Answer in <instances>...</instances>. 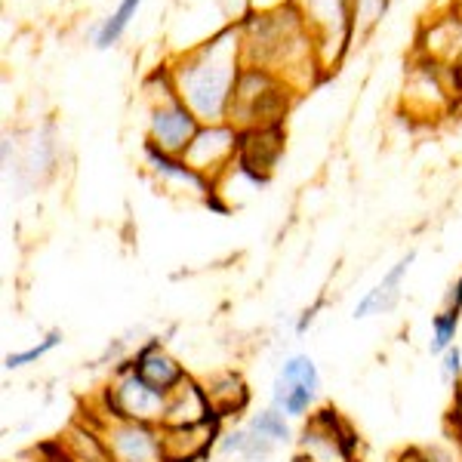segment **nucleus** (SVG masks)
I'll return each instance as SVG.
<instances>
[{"instance_id":"5","label":"nucleus","mask_w":462,"mask_h":462,"mask_svg":"<svg viewBox=\"0 0 462 462\" xmlns=\"http://www.w3.org/2000/svg\"><path fill=\"white\" fill-rule=\"evenodd\" d=\"M296 462H357V435L339 410L320 407L296 438Z\"/></svg>"},{"instance_id":"20","label":"nucleus","mask_w":462,"mask_h":462,"mask_svg":"<svg viewBox=\"0 0 462 462\" xmlns=\"http://www.w3.org/2000/svg\"><path fill=\"white\" fill-rule=\"evenodd\" d=\"M139 6H143V0H121V4H117V10L111 13V16L99 25V32H96V50H111V47H115V43L126 34L130 22L136 19Z\"/></svg>"},{"instance_id":"30","label":"nucleus","mask_w":462,"mask_h":462,"mask_svg":"<svg viewBox=\"0 0 462 462\" xmlns=\"http://www.w3.org/2000/svg\"><path fill=\"white\" fill-rule=\"evenodd\" d=\"M394 462H429L426 453H422V447H404V450L394 457Z\"/></svg>"},{"instance_id":"9","label":"nucleus","mask_w":462,"mask_h":462,"mask_svg":"<svg viewBox=\"0 0 462 462\" xmlns=\"http://www.w3.org/2000/svg\"><path fill=\"white\" fill-rule=\"evenodd\" d=\"M145 154V167L148 173L158 179V185L163 191H170V195H185V198H198V200H207L210 204L216 185L210 179H204L198 173V170H191L185 158H179V154H167L161 152V148L148 145L143 148Z\"/></svg>"},{"instance_id":"16","label":"nucleus","mask_w":462,"mask_h":462,"mask_svg":"<svg viewBox=\"0 0 462 462\" xmlns=\"http://www.w3.org/2000/svg\"><path fill=\"white\" fill-rule=\"evenodd\" d=\"M200 383H204L207 394H210V404H213L216 416H219L222 422L247 410L250 389H247V383H244V376L237 374V370H219V374L200 379Z\"/></svg>"},{"instance_id":"24","label":"nucleus","mask_w":462,"mask_h":462,"mask_svg":"<svg viewBox=\"0 0 462 462\" xmlns=\"http://www.w3.org/2000/svg\"><path fill=\"white\" fill-rule=\"evenodd\" d=\"M274 379L300 383V385H309V389L320 392V370H318V364L311 361V355H290L287 361L281 364V370Z\"/></svg>"},{"instance_id":"12","label":"nucleus","mask_w":462,"mask_h":462,"mask_svg":"<svg viewBox=\"0 0 462 462\" xmlns=\"http://www.w3.org/2000/svg\"><path fill=\"white\" fill-rule=\"evenodd\" d=\"M130 364L136 367V374L145 379L148 385H154L158 392L170 394L176 385H182L189 379L185 364H179V357L167 352L161 339H145L136 352L130 355Z\"/></svg>"},{"instance_id":"1","label":"nucleus","mask_w":462,"mask_h":462,"mask_svg":"<svg viewBox=\"0 0 462 462\" xmlns=\"http://www.w3.org/2000/svg\"><path fill=\"white\" fill-rule=\"evenodd\" d=\"M244 69L247 59H244L241 22L226 25L210 41L185 50L170 62L179 99L195 111L200 124L228 121Z\"/></svg>"},{"instance_id":"8","label":"nucleus","mask_w":462,"mask_h":462,"mask_svg":"<svg viewBox=\"0 0 462 462\" xmlns=\"http://www.w3.org/2000/svg\"><path fill=\"white\" fill-rule=\"evenodd\" d=\"M244 145V133L235 124H204L198 130V136L191 139V145L185 148V163L191 170H198L204 179H210L213 185H219V179L228 173L231 167H237Z\"/></svg>"},{"instance_id":"10","label":"nucleus","mask_w":462,"mask_h":462,"mask_svg":"<svg viewBox=\"0 0 462 462\" xmlns=\"http://www.w3.org/2000/svg\"><path fill=\"white\" fill-rule=\"evenodd\" d=\"M453 87L444 80V71L435 62L413 65V71L407 74L404 84V106L410 115L416 117H441L450 108Z\"/></svg>"},{"instance_id":"14","label":"nucleus","mask_w":462,"mask_h":462,"mask_svg":"<svg viewBox=\"0 0 462 462\" xmlns=\"http://www.w3.org/2000/svg\"><path fill=\"white\" fill-rule=\"evenodd\" d=\"M281 447L268 441L259 431L250 429V422H235V426L222 429L219 444H216V457L219 462H268Z\"/></svg>"},{"instance_id":"25","label":"nucleus","mask_w":462,"mask_h":462,"mask_svg":"<svg viewBox=\"0 0 462 462\" xmlns=\"http://www.w3.org/2000/svg\"><path fill=\"white\" fill-rule=\"evenodd\" d=\"M422 453L429 462H462V438L447 429V435L435 444H422Z\"/></svg>"},{"instance_id":"4","label":"nucleus","mask_w":462,"mask_h":462,"mask_svg":"<svg viewBox=\"0 0 462 462\" xmlns=\"http://www.w3.org/2000/svg\"><path fill=\"white\" fill-rule=\"evenodd\" d=\"M96 416H111V420H133L148 422V426H163V413H167V394L148 385L136 367L126 357L111 370L108 385L99 392V401L93 407Z\"/></svg>"},{"instance_id":"11","label":"nucleus","mask_w":462,"mask_h":462,"mask_svg":"<svg viewBox=\"0 0 462 462\" xmlns=\"http://www.w3.org/2000/svg\"><path fill=\"white\" fill-rule=\"evenodd\" d=\"M219 420L210 404L204 383L195 376H189L182 385H176L167 394V413H163L161 429H189V426H204V422Z\"/></svg>"},{"instance_id":"23","label":"nucleus","mask_w":462,"mask_h":462,"mask_svg":"<svg viewBox=\"0 0 462 462\" xmlns=\"http://www.w3.org/2000/svg\"><path fill=\"white\" fill-rule=\"evenodd\" d=\"M392 0H352V25H355V41H364L374 28L383 22L389 13Z\"/></svg>"},{"instance_id":"22","label":"nucleus","mask_w":462,"mask_h":462,"mask_svg":"<svg viewBox=\"0 0 462 462\" xmlns=\"http://www.w3.org/2000/svg\"><path fill=\"white\" fill-rule=\"evenodd\" d=\"M459 311H447L441 309L435 318H431V337H429V355L441 357L447 348L457 346V333H459Z\"/></svg>"},{"instance_id":"31","label":"nucleus","mask_w":462,"mask_h":462,"mask_svg":"<svg viewBox=\"0 0 462 462\" xmlns=\"http://www.w3.org/2000/svg\"><path fill=\"white\" fill-rule=\"evenodd\" d=\"M453 13H457V16H462V0H453Z\"/></svg>"},{"instance_id":"18","label":"nucleus","mask_w":462,"mask_h":462,"mask_svg":"<svg viewBox=\"0 0 462 462\" xmlns=\"http://www.w3.org/2000/svg\"><path fill=\"white\" fill-rule=\"evenodd\" d=\"M318 392L300 383H284V379H274L272 383V407H278L281 413L290 420H309L315 413Z\"/></svg>"},{"instance_id":"7","label":"nucleus","mask_w":462,"mask_h":462,"mask_svg":"<svg viewBox=\"0 0 462 462\" xmlns=\"http://www.w3.org/2000/svg\"><path fill=\"white\" fill-rule=\"evenodd\" d=\"M87 420L96 422L102 431L111 462H167L163 453V429L133 420H111V416L87 413Z\"/></svg>"},{"instance_id":"15","label":"nucleus","mask_w":462,"mask_h":462,"mask_svg":"<svg viewBox=\"0 0 462 462\" xmlns=\"http://www.w3.org/2000/svg\"><path fill=\"white\" fill-rule=\"evenodd\" d=\"M413 263H416V250L404 253V256L385 272V278L379 281L374 290H367V293L361 296V302L355 305V320L374 318V315H389L394 305L401 302V287H404V278Z\"/></svg>"},{"instance_id":"28","label":"nucleus","mask_w":462,"mask_h":462,"mask_svg":"<svg viewBox=\"0 0 462 462\" xmlns=\"http://www.w3.org/2000/svg\"><path fill=\"white\" fill-rule=\"evenodd\" d=\"M450 431H457V435L462 438V383L457 385V392H453V407H450Z\"/></svg>"},{"instance_id":"21","label":"nucleus","mask_w":462,"mask_h":462,"mask_svg":"<svg viewBox=\"0 0 462 462\" xmlns=\"http://www.w3.org/2000/svg\"><path fill=\"white\" fill-rule=\"evenodd\" d=\"M62 330H50L43 339H37L34 346H28V348H22V352H10L4 357V367L6 370H25V367H32V364L37 361H43L47 355H53L59 346H62Z\"/></svg>"},{"instance_id":"6","label":"nucleus","mask_w":462,"mask_h":462,"mask_svg":"<svg viewBox=\"0 0 462 462\" xmlns=\"http://www.w3.org/2000/svg\"><path fill=\"white\" fill-rule=\"evenodd\" d=\"M302 16L318 41L324 69H337L355 43L352 0H302Z\"/></svg>"},{"instance_id":"13","label":"nucleus","mask_w":462,"mask_h":462,"mask_svg":"<svg viewBox=\"0 0 462 462\" xmlns=\"http://www.w3.org/2000/svg\"><path fill=\"white\" fill-rule=\"evenodd\" d=\"M222 435V420L189 429H163V453L167 462H207L216 453Z\"/></svg>"},{"instance_id":"19","label":"nucleus","mask_w":462,"mask_h":462,"mask_svg":"<svg viewBox=\"0 0 462 462\" xmlns=\"http://www.w3.org/2000/svg\"><path fill=\"white\" fill-rule=\"evenodd\" d=\"M247 422H250V429H253V431H259V435L268 438V441H274L278 447L296 444V435H293V420L281 413L278 407L268 404L265 410H259V413H253Z\"/></svg>"},{"instance_id":"27","label":"nucleus","mask_w":462,"mask_h":462,"mask_svg":"<svg viewBox=\"0 0 462 462\" xmlns=\"http://www.w3.org/2000/svg\"><path fill=\"white\" fill-rule=\"evenodd\" d=\"M320 309H324V296H320V300H318L315 305H309V309H305L302 315L296 318V327H293L296 337H305V333L311 330V324H315V320H318V311H320Z\"/></svg>"},{"instance_id":"29","label":"nucleus","mask_w":462,"mask_h":462,"mask_svg":"<svg viewBox=\"0 0 462 462\" xmlns=\"http://www.w3.org/2000/svg\"><path fill=\"white\" fill-rule=\"evenodd\" d=\"M444 309H447V311H459V315H462V274H459L457 281H453L450 290H447Z\"/></svg>"},{"instance_id":"2","label":"nucleus","mask_w":462,"mask_h":462,"mask_svg":"<svg viewBox=\"0 0 462 462\" xmlns=\"http://www.w3.org/2000/svg\"><path fill=\"white\" fill-rule=\"evenodd\" d=\"M145 102H148V145L161 148L167 154H179L182 158L185 148L191 145V139L198 136V130L204 124L198 121V115L179 99L173 74L170 65H163L161 71H154L145 80Z\"/></svg>"},{"instance_id":"3","label":"nucleus","mask_w":462,"mask_h":462,"mask_svg":"<svg viewBox=\"0 0 462 462\" xmlns=\"http://www.w3.org/2000/svg\"><path fill=\"white\" fill-rule=\"evenodd\" d=\"M290 93H293V89H290L278 74L256 69V65H247L241 74V84H237L228 124H235L241 133L274 130V126H281V117L287 115Z\"/></svg>"},{"instance_id":"17","label":"nucleus","mask_w":462,"mask_h":462,"mask_svg":"<svg viewBox=\"0 0 462 462\" xmlns=\"http://www.w3.org/2000/svg\"><path fill=\"white\" fill-rule=\"evenodd\" d=\"M65 457L71 462H111V453L106 441H102V431L96 429L93 420H78L74 426L59 438Z\"/></svg>"},{"instance_id":"26","label":"nucleus","mask_w":462,"mask_h":462,"mask_svg":"<svg viewBox=\"0 0 462 462\" xmlns=\"http://www.w3.org/2000/svg\"><path fill=\"white\" fill-rule=\"evenodd\" d=\"M438 361H441V379H444V383L447 385H459L462 383V348H459V342L453 348H447Z\"/></svg>"}]
</instances>
